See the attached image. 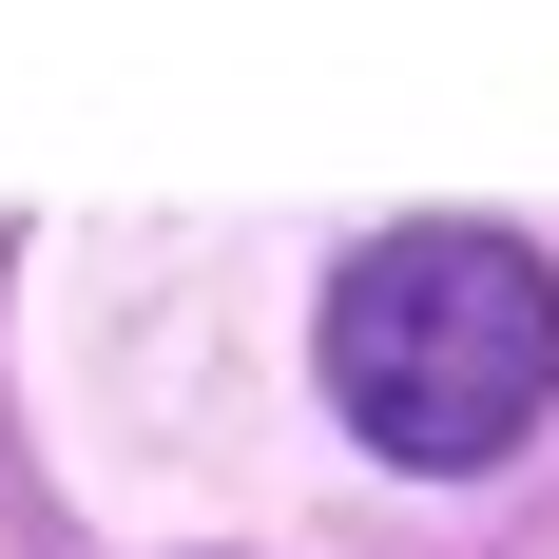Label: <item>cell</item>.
<instances>
[{
	"instance_id": "obj_1",
	"label": "cell",
	"mask_w": 559,
	"mask_h": 559,
	"mask_svg": "<svg viewBox=\"0 0 559 559\" xmlns=\"http://www.w3.org/2000/svg\"><path fill=\"white\" fill-rule=\"evenodd\" d=\"M329 405L386 463H425V483L502 463L559 405V271L521 231H386V251H347V289H329Z\"/></svg>"
}]
</instances>
